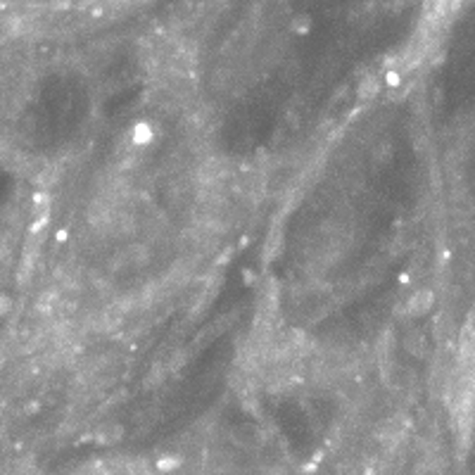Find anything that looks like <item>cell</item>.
Here are the masks:
<instances>
[{
	"mask_svg": "<svg viewBox=\"0 0 475 475\" xmlns=\"http://www.w3.org/2000/svg\"><path fill=\"white\" fill-rule=\"evenodd\" d=\"M178 463H181V461H178V456H164V459H159L157 468H159V471H173Z\"/></svg>",
	"mask_w": 475,
	"mask_h": 475,
	"instance_id": "52a82bcc",
	"label": "cell"
},
{
	"mask_svg": "<svg viewBox=\"0 0 475 475\" xmlns=\"http://www.w3.org/2000/svg\"><path fill=\"white\" fill-rule=\"evenodd\" d=\"M293 31L299 33V36H306V33L311 31V17L309 15H295L293 20Z\"/></svg>",
	"mask_w": 475,
	"mask_h": 475,
	"instance_id": "5b68a950",
	"label": "cell"
},
{
	"mask_svg": "<svg viewBox=\"0 0 475 475\" xmlns=\"http://www.w3.org/2000/svg\"><path fill=\"white\" fill-rule=\"evenodd\" d=\"M402 81H404L402 72H399L397 67H390V72L385 74V86H390V88H399V86H402Z\"/></svg>",
	"mask_w": 475,
	"mask_h": 475,
	"instance_id": "8992f818",
	"label": "cell"
},
{
	"mask_svg": "<svg viewBox=\"0 0 475 475\" xmlns=\"http://www.w3.org/2000/svg\"><path fill=\"white\" fill-rule=\"evenodd\" d=\"M153 138H155L153 124H148V121H136V124H133V129H131V143L136 148L150 146V143H153Z\"/></svg>",
	"mask_w": 475,
	"mask_h": 475,
	"instance_id": "7a4b0ae2",
	"label": "cell"
},
{
	"mask_svg": "<svg viewBox=\"0 0 475 475\" xmlns=\"http://www.w3.org/2000/svg\"><path fill=\"white\" fill-rule=\"evenodd\" d=\"M10 306H13V302H10V297H5V295H0V316L8 314Z\"/></svg>",
	"mask_w": 475,
	"mask_h": 475,
	"instance_id": "ba28073f",
	"label": "cell"
},
{
	"mask_svg": "<svg viewBox=\"0 0 475 475\" xmlns=\"http://www.w3.org/2000/svg\"><path fill=\"white\" fill-rule=\"evenodd\" d=\"M378 88H380V81L375 77H368L361 86H359V100H368V98H373L375 93H378Z\"/></svg>",
	"mask_w": 475,
	"mask_h": 475,
	"instance_id": "277c9868",
	"label": "cell"
},
{
	"mask_svg": "<svg viewBox=\"0 0 475 475\" xmlns=\"http://www.w3.org/2000/svg\"><path fill=\"white\" fill-rule=\"evenodd\" d=\"M404 345H407V350L414 357H423V355H426V350H428V338L421 333V330H411V333L407 335V343H404Z\"/></svg>",
	"mask_w": 475,
	"mask_h": 475,
	"instance_id": "3957f363",
	"label": "cell"
},
{
	"mask_svg": "<svg viewBox=\"0 0 475 475\" xmlns=\"http://www.w3.org/2000/svg\"><path fill=\"white\" fill-rule=\"evenodd\" d=\"M433 304H435V293L433 290H419L411 295L409 304H407V311L411 316H421V314H428V311L433 309Z\"/></svg>",
	"mask_w": 475,
	"mask_h": 475,
	"instance_id": "6da1fadb",
	"label": "cell"
}]
</instances>
